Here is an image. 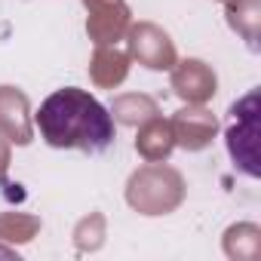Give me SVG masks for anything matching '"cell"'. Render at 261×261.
<instances>
[{"instance_id": "cell-1", "label": "cell", "mask_w": 261, "mask_h": 261, "mask_svg": "<svg viewBox=\"0 0 261 261\" xmlns=\"http://www.w3.org/2000/svg\"><path fill=\"white\" fill-rule=\"evenodd\" d=\"M34 123L49 148L83 151L89 157L105 154L117 139V126L108 108L77 86L56 89L49 98H43L34 114Z\"/></svg>"}]
</instances>
